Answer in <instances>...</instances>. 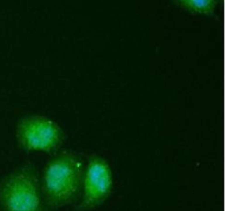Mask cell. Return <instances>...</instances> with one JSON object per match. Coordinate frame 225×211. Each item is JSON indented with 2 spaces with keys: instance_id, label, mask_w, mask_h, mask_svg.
I'll list each match as a JSON object with an SVG mask.
<instances>
[{
  "instance_id": "obj_4",
  "label": "cell",
  "mask_w": 225,
  "mask_h": 211,
  "mask_svg": "<svg viewBox=\"0 0 225 211\" xmlns=\"http://www.w3.org/2000/svg\"><path fill=\"white\" fill-rule=\"evenodd\" d=\"M113 173L103 157L91 155L85 167L80 196L75 209L90 211L108 200L113 190Z\"/></svg>"
},
{
  "instance_id": "obj_3",
  "label": "cell",
  "mask_w": 225,
  "mask_h": 211,
  "mask_svg": "<svg viewBox=\"0 0 225 211\" xmlns=\"http://www.w3.org/2000/svg\"><path fill=\"white\" fill-rule=\"evenodd\" d=\"M15 138L19 146L25 152L51 153L63 144V129L53 119L40 114L21 118L17 123Z\"/></svg>"
},
{
  "instance_id": "obj_5",
  "label": "cell",
  "mask_w": 225,
  "mask_h": 211,
  "mask_svg": "<svg viewBox=\"0 0 225 211\" xmlns=\"http://www.w3.org/2000/svg\"><path fill=\"white\" fill-rule=\"evenodd\" d=\"M181 9L187 10L191 13L214 14L219 0H172Z\"/></svg>"
},
{
  "instance_id": "obj_2",
  "label": "cell",
  "mask_w": 225,
  "mask_h": 211,
  "mask_svg": "<svg viewBox=\"0 0 225 211\" xmlns=\"http://www.w3.org/2000/svg\"><path fill=\"white\" fill-rule=\"evenodd\" d=\"M0 210L49 211L33 164L22 165L0 179Z\"/></svg>"
},
{
  "instance_id": "obj_1",
  "label": "cell",
  "mask_w": 225,
  "mask_h": 211,
  "mask_svg": "<svg viewBox=\"0 0 225 211\" xmlns=\"http://www.w3.org/2000/svg\"><path fill=\"white\" fill-rule=\"evenodd\" d=\"M85 163L78 154L62 152L45 165L41 190L49 209H59L79 199L85 173Z\"/></svg>"
}]
</instances>
